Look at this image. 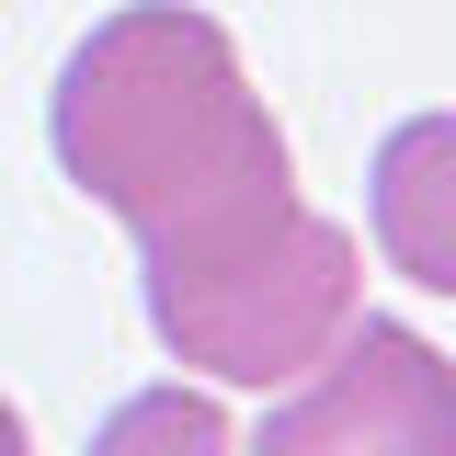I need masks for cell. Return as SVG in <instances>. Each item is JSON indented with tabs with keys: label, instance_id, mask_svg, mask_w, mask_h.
<instances>
[{
	"label": "cell",
	"instance_id": "obj_1",
	"mask_svg": "<svg viewBox=\"0 0 456 456\" xmlns=\"http://www.w3.org/2000/svg\"><path fill=\"white\" fill-rule=\"evenodd\" d=\"M46 137L57 171L137 240L149 331L206 388H297L365 320L354 228L297 194V149L217 12H103L46 92Z\"/></svg>",
	"mask_w": 456,
	"mask_h": 456
},
{
	"label": "cell",
	"instance_id": "obj_2",
	"mask_svg": "<svg viewBox=\"0 0 456 456\" xmlns=\"http://www.w3.org/2000/svg\"><path fill=\"white\" fill-rule=\"evenodd\" d=\"M240 456H456V354L411 320H354Z\"/></svg>",
	"mask_w": 456,
	"mask_h": 456
},
{
	"label": "cell",
	"instance_id": "obj_3",
	"mask_svg": "<svg viewBox=\"0 0 456 456\" xmlns=\"http://www.w3.org/2000/svg\"><path fill=\"white\" fill-rule=\"evenodd\" d=\"M365 228L388 251V274L422 297H456V114H399L365 171Z\"/></svg>",
	"mask_w": 456,
	"mask_h": 456
},
{
	"label": "cell",
	"instance_id": "obj_4",
	"mask_svg": "<svg viewBox=\"0 0 456 456\" xmlns=\"http://www.w3.org/2000/svg\"><path fill=\"white\" fill-rule=\"evenodd\" d=\"M92 456H240V434H228V411L206 388H137V399H114V422L92 434Z\"/></svg>",
	"mask_w": 456,
	"mask_h": 456
},
{
	"label": "cell",
	"instance_id": "obj_5",
	"mask_svg": "<svg viewBox=\"0 0 456 456\" xmlns=\"http://www.w3.org/2000/svg\"><path fill=\"white\" fill-rule=\"evenodd\" d=\"M0 456H35V434H23V411L0 399Z\"/></svg>",
	"mask_w": 456,
	"mask_h": 456
}]
</instances>
